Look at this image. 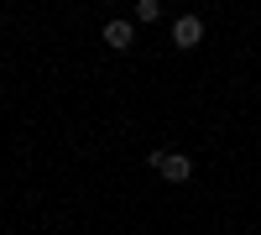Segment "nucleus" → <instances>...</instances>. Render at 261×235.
Returning a JSON list of instances; mask_svg holds the SVG:
<instances>
[{
  "mask_svg": "<svg viewBox=\"0 0 261 235\" xmlns=\"http://www.w3.org/2000/svg\"><path fill=\"white\" fill-rule=\"evenodd\" d=\"M199 42H204V21H199V16H178V21H172V47L193 53Z\"/></svg>",
  "mask_w": 261,
  "mask_h": 235,
  "instance_id": "nucleus-1",
  "label": "nucleus"
},
{
  "mask_svg": "<svg viewBox=\"0 0 261 235\" xmlns=\"http://www.w3.org/2000/svg\"><path fill=\"white\" fill-rule=\"evenodd\" d=\"M130 42H136V27H130V21H105V47L125 53Z\"/></svg>",
  "mask_w": 261,
  "mask_h": 235,
  "instance_id": "nucleus-2",
  "label": "nucleus"
},
{
  "mask_svg": "<svg viewBox=\"0 0 261 235\" xmlns=\"http://www.w3.org/2000/svg\"><path fill=\"white\" fill-rule=\"evenodd\" d=\"M157 173H162L167 183H188V173H193V162H188L183 152H167V162L157 167Z\"/></svg>",
  "mask_w": 261,
  "mask_h": 235,
  "instance_id": "nucleus-3",
  "label": "nucleus"
},
{
  "mask_svg": "<svg viewBox=\"0 0 261 235\" xmlns=\"http://www.w3.org/2000/svg\"><path fill=\"white\" fill-rule=\"evenodd\" d=\"M157 16H162L157 0H136V21H157Z\"/></svg>",
  "mask_w": 261,
  "mask_h": 235,
  "instance_id": "nucleus-4",
  "label": "nucleus"
}]
</instances>
